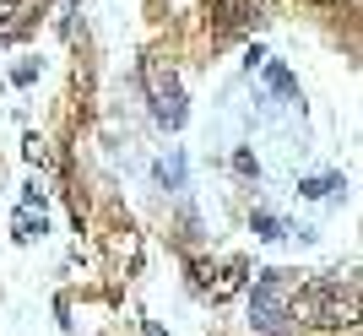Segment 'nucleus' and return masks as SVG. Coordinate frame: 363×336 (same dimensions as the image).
<instances>
[{
    "label": "nucleus",
    "instance_id": "obj_11",
    "mask_svg": "<svg viewBox=\"0 0 363 336\" xmlns=\"http://www.w3.org/2000/svg\"><path fill=\"white\" fill-rule=\"evenodd\" d=\"M157 179H163V184H179L184 179V163H179V157H168V163L157 168Z\"/></svg>",
    "mask_w": 363,
    "mask_h": 336
},
{
    "label": "nucleus",
    "instance_id": "obj_9",
    "mask_svg": "<svg viewBox=\"0 0 363 336\" xmlns=\"http://www.w3.org/2000/svg\"><path fill=\"white\" fill-rule=\"evenodd\" d=\"M266 82H272V87L282 92V98H293V92H298V82H293L288 71H282V65H266Z\"/></svg>",
    "mask_w": 363,
    "mask_h": 336
},
{
    "label": "nucleus",
    "instance_id": "obj_12",
    "mask_svg": "<svg viewBox=\"0 0 363 336\" xmlns=\"http://www.w3.org/2000/svg\"><path fill=\"white\" fill-rule=\"evenodd\" d=\"M28 157H33V163H49V141L44 136H28Z\"/></svg>",
    "mask_w": 363,
    "mask_h": 336
},
{
    "label": "nucleus",
    "instance_id": "obj_13",
    "mask_svg": "<svg viewBox=\"0 0 363 336\" xmlns=\"http://www.w3.org/2000/svg\"><path fill=\"white\" fill-rule=\"evenodd\" d=\"M315 6H336V0H315Z\"/></svg>",
    "mask_w": 363,
    "mask_h": 336
},
{
    "label": "nucleus",
    "instance_id": "obj_7",
    "mask_svg": "<svg viewBox=\"0 0 363 336\" xmlns=\"http://www.w3.org/2000/svg\"><path fill=\"white\" fill-rule=\"evenodd\" d=\"M28 33V6L22 0H0V38H22Z\"/></svg>",
    "mask_w": 363,
    "mask_h": 336
},
{
    "label": "nucleus",
    "instance_id": "obj_5",
    "mask_svg": "<svg viewBox=\"0 0 363 336\" xmlns=\"http://www.w3.org/2000/svg\"><path fill=\"white\" fill-rule=\"evenodd\" d=\"M244 276H250V266H244V260H233V266H228V271L217 276V282H206V288H201V293H206L212 304H223V298H233V293L244 288Z\"/></svg>",
    "mask_w": 363,
    "mask_h": 336
},
{
    "label": "nucleus",
    "instance_id": "obj_1",
    "mask_svg": "<svg viewBox=\"0 0 363 336\" xmlns=\"http://www.w3.org/2000/svg\"><path fill=\"white\" fill-rule=\"evenodd\" d=\"M358 315V288H342V282H309V288L293 293L288 320L315 325V331H342Z\"/></svg>",
    "mask_w": 363,
    "mask_h": 336
},
{
    "label": "nucleus",
    "instance_id": "obj_6",
    "mask_svg": "<svg viewBox=\"0 0 363 336\" xmlns=\"http://www.w3.org/2000/svg\"><path fill=\"white\" fill-rule=\"evenodd\" d=\"M212 16H217V33H239L250 22V0H212Z\"/></svg>",
    "mask_w": 363,
    "mask_h": 336
},
{
    "label": "nucleus",
    "instance_id": "obj_8",
    "mask_svg": "<svg viewBox=\"0 0 363 336\" xmlns=\"http://www.w3.org/2000/svg\"><path fill=\"white\" fill-rule=\"evenodd\" d=\"M331 190H347V179H342V174H320V179H298V196H309V201H325Z\"/></svg>",
    "mask_w": 363,
    "mask_h": 336
},
{
    "label": "nucleus",
    "instance_id": "obj_2",
    "mask_svg": "<svg viewBox=\"0 0 363 336\" xmlns=\"http://www.w3.org/2000/svg\"><path fill=\"white\" fill-rule=\"evenodd\" d=\"M141 92H147V103H152V120L157 125H168V130H179L184 125V87H179V77H174V65L168 60H157V55H147L141 60Z\"/></svg>",
    "mask_w": 363,
    "mask_h": 336
},
{
    "label": "nucleus",
    "instance_id": "obj_10",
    "mask_svg": "<svg viewBox=\"0 0 363 336\" xmlns=\"http://www.w3.org/2000/svg\"><path fill=\"white\" fill-rule=\"evenodd\" d=\"M255 233H260V239H282V223H277V217H266V212H260V217H255Z\"/></svg>",
    "mask_w": 363,
    "mask_h": 336
},
{
    "label": "nucleus",
    "instance_id": "obj_3",
    "mask_svg": "<svg viewBox=\"0 0 363 336\" xmlns=\"http://www.w3.org/2000/svg\"><path fill=\"white\" fill-rule=\"evenodd\" d=\"M288 304H293L288 271H255V293H250V325H260L266 336H282V331H288Z\"/></svg>",
    "mask_w": 363,
    "mask_h": 336
},
{
    "label": "nucleus",
    "instance_id": "obj_4",
    "mask_svg": "<svg viewBox=\"0 0 363 336\" xmlns=\"http://www.w3.org/2000/svg\"><path fill=\"white\" fill-rule=\"evenodd\" d=\"M11 233L22 239V245H33L38 233H49V217H44V206H38V196H33L28 206H16V217H11Z\"/></svg>",
    "mask_w": 363,
    "mask_h": 336
}]
</instances>
